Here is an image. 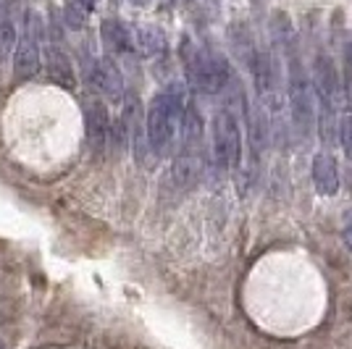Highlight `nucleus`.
I'll list each match as a JSON object with an SVG mask.
<instances>
[{
  "instance_id": "nucleus-1",
  "label": "nucleus",
  "mask_w": 352,
  "mask_h": 349,
  "mask_svg": "<svg viewBox=\"0 0 352 349\" xmlns=\"http://www.w3.org/2000/svg\"><path fill=\"white\" fill-rule=\"evenodd\" d=\"M184 89L179 85H168L166 89L155 92L153 100L147 105V118H145V137L147 147L153 155H168L171 147L176 145V134L182 129L184 121Z\"/></svg>"
},
{
  "instance_id": "nucleus-2",
  "label": "nucleus",
  "mask_w": 352,
  "mask_h": 349,
  "mask_svg": "<svg viewBox=\"0 0 352 349\" xmlns=\"http://www.w3.org/2000/svg\"><path fill=\"white\" fill-rule=\"evenodd\" d=\"M287 102H289L294 131L300 137H308L313 126H316V118H318L316 85L308 79L300 58H294V56L289 60V69H287Z\"/></svg>"
},
{
  "instance_id": "nucleus-3",
  "label": "nucleus",
  "mask_w": 352,
  "mask_h": 349,
  "mask_svg": "<svg viewBox=\"0 0 352 349\" xmlns=\"http://www.w3.org/2000/svg\"><path fill=\"white\" fill-rule=\"evenodd\" d=\"M184 63H187V76H190L192 87L197 89V92L219 95L221 89L226 87V82H229L226 60L213 56V53L197 50V47H187Z\"/></svg>"
},
{
  "instance_id": "nucleus-4",
  "label": "nucleus",
  "mask_w": 352,
  "mask_h": 349,
  "mask_svg": "<svg viewBox=\"0 0 352 349\" xmlns=\"http://www.w3.org/2000/svg\"><path fill=\"white\" fill-rule=\"evenodd\" d=\"M213 158L221 171H234L242 163V129L232 111H219L213 118Z\"/></svg>"
},
{
  "instance_id": "nucleus-5",
  "label": "nucleus",
  "mask_w": 352,
  "mask_h": 349,
  "mask_svg": "<svg viewBox=\"0 0 352 349\" xmlns=\"http://www.w3.org/2000/svg\"><path fill=\"white\" fill-rule=\"evenodd\" d=\"M40 27H37V16H27V32L19 40L14 50V74L16 79H32L40 71Z\"/></svg>"
},
{
  "instance_id": "nucleus-6",
  "label": "nucleus",
  "mask_w": 352,
  "mask_h": 349,
  "mask_svg": "<svg viewBox=\"0 0 352 349\" xmlns=\"http://www.w3.org/2000/svg\"><path fill=\"white\" fill-rule=\"evenodd\" d=\"M89 82L95 85V89L105 95V98H113L121 100L124 98V79L118 66L111 58H100L92 63V71H89Z\"/></svg>"
},
{
  "instance_id": "nucleus-7",
  "label": "nucleus",
  "mask_w": 352,
  "mask_h": 349,
  "mask_svg": "<svg viewBox=\"0 0 352 349\" xmlns=\"http://www.w3.org/2000/svg\"><path fill=\"white\" fill-rule=\"evenodd\" d=\"M310 174H313V184H316L318 194L334 197L339 192V163L334 160L331 153H326V150L316 153L313 166H310Z\"/></svg>"
},
{
  "instance_id": "nucleus-8",
  "label": "nucleus",
  "mask_w": 352,
  "mask_h": 349,
  "mask_svg": "<svg viewBox=\"0 0 352 349\" xmlns=\"http://www.w3.org/2000/svg\"><path fill=\"white\" fill-rule=\"evenodd\" d=\"M87 139L95 155H100L111 139V116L100 100H92L87 108Z\"/></svg>"
},
{
  "instance_id": "nucleus-9",
  "label": "nucleus",
  "mask_w": 352,
  "mask_h": 349,
  "mask_svg": "<svg viewBox=\"0 0 352 349\" xmlns=\"http://www.w3.org/2000/svg\"><path fill=\"white\" fill-rule=\"evenodd\" d=\"M45 66H47V76L63 89H74L76 79H74V66L69 53L60 45H50L45 50Z\"/></svg>"
},
{
  "instance_id": "nucleus-10",
  "label": "nucleus",
  "mask_w": 352,
  "mask_h": 349,
  "mask_svg": "<svg viewBox=\"0 0 352 349\" xmlns=\"http://www.w3.org/2000/svg\"><path fill=\"white\" fill-rule=\"evenodd\" d=\"M132 34H134V47H137L145 58H155V56H161L163 50H166V37H163V32L158 30V27H153V24H142V27H137Z\"/></svg>"
},
{
  "instance_id": "nucleus-11",
  "label": "nucleus",
  "mask_w": 352,
  "mask_h": 349,
  "mask_svg": "<svg viewBox=\"0 0 352 349\" xmlns=\"http://www.w3.org/2000/svg\"><path fill=\"white\" fill-rule=\"evenodd\" d=\"M103 40L113 53H129V50H134V34L124 24H118V21H105Z\"/></svg>"
},
{
  "instance_id": "nucleus-12",
  "label": "nucleus",
  "mask_w": 352,
  "mask_h": 349,
  "mask_svg": "<svg viewBox=\"0 0 352 349\" xmlns=\"http://www.w3.org/2000/svg\"><path fill=\"white\" fill-rule=\"evenodd\" d=\"M350 98V95H347ZM339 142L344 155L352 160V98L344 102V108L339 111Z\"/></svg>"
},
{
  "instance_id": "nucleus-13",
  "label": "nucleus",
  "mask_w": 352,
  "mask_h": 349,
  "mask_svg": "<svg viewBox=\"0 0 352 349\" xmlns=\"http://www.w3.org/2000/svg\"><path fill=\"white\" fill-rule=\"evenodd\" d=\"M16 27L11 21H0V63L11 56V50H16Z\"/></svg>"
},
{
  "instance_id": "nucleus-14",
  "label": "nucleus",
  "mask_w": 352,
  "mask_h": 349,
  "mask_svg": "<svg viewBox=\"0 0 352 349\" xmlns=\"http://www.w3.org/2000/svg\"><path fill=\"white\" fill-rule=\"evenodd\" d=\"M342 234H344L347 247H352V205L344 210V216H342Z\"/></svg>"
},
{
  "instance_id": "nucleus-15",
  "label": "nucleus",
  "mask_w": 352,
  "mask_h": 349,
  "mask_svg": "<svg viewBox=\"0 0 352 349\" xmlns=\"http://www.w3.org/2000/svg\"><path fill=\"white\" fill-rule=\"evenodd\" d=\"M66 19H69V24H72L74 30H79V27L85 24V14H79L74 5H69V11H66Z\"/></svg>"
},
{
  "instance_id": "nucleus-16",
  "label": "nucleus",
  "mask_w": 352,
  "mask_h": 349,
  "mask_svg": "<svg viewBox=\"0 0 352 349\" xmlns=\"http://www.w3.org/2000/svg\"><path fill=\"white\" fill-rule=\"evenodd\" d=\"M76 3H79V5H82V8H85V11H89V8H92V5H95V0H76Z\"/></svg>"
}]
</instances>
